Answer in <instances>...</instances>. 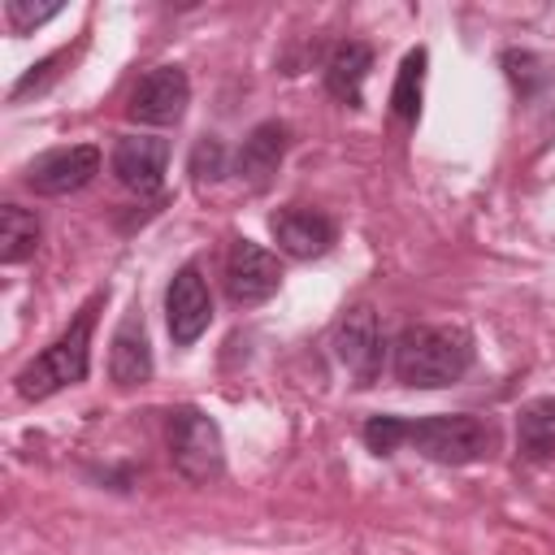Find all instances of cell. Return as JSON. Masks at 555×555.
<instances>
[{"instance_id": "cell-1", "label": "cell", "mask_w": 555, "mask_h": 555, "mask_svg": "<svg viewBox=\"0 0 555 555\" xmlns=\"http://www.w3.org/2000/svg\"><path fill=\"white\" fill-rule=\"evenodd\" d=\"M364 442L377 455H390L399 447H416L425 460L438 464H481L499 451V429L486 416L473 412H438V416H369L364 421Z\"/></svg>"}, {"instance_id": "cell-2", "label": "cell", "mask_w": 555, "mask_h": 555, "mask_svg": "<svg viewBox=\"0 0 555 555\" xmlns=\"http://www.w3.org/2000/svg\"><path fill=\"white\" fill-rule=\"evenodd\" d=\"M473 334L460 325H408L395 338V377L412 390H442L473 369Z\"/></svg>"}, {"instance_id": "cell-3", "label": "cell", "mask_w": 555, "mask_h": 555, "mask_svg": "<svg viewBox=\"0 0 555 555\" xmlns=\"http://www.w3.org/2000/svg\"><path fill=\"white\" fill-rule=\"evenodd\" d=\"M104 308V291H95L78 312H74V321L30 360V364H22L17 369V377H13V386H17V395L22 399H48V395H56V390H65V386H78V382H87V373H91V330H95V312Z\"/></svg>"}, {"instance_id": "cell-4", "label": "cell", "mask_w": 555, "mask_h": 555, "mask_svg": "<svg viewBox=\"0 0 555 555\" xmlns=\"http://www.w3.org/2000/svg\"><path fill=\"white\" fill-rule=\"evenodd\" d=\"M165 442H169V464L191 486H208V481L221 477V468H225V442H221L217 421L204 408H195V403L173 408L169 412Z\"/></svg>"}, {"instance_id": "cell-5", "label": "cell", "mask_w": 555, "mask_h": 555, "mask_svg": "<svg viewBox=\"0 0 555 555\" xmlns=\"http://www.w3.org/2000/svg\"><path fill=\"white\" fill-rule=\"evenodd\" d=\"M334 360L356 377V386H373L382 377V360H386V338H382V321L369 304H356L343 312V321L334 325Z\"/></svg>"}, {"instance_id": "cell-6", "label": "cell", "mask_w": 555, "mask_h": 555, "mask_svg": "<svg viewBox=\"0 0 555 555\" xmlns=\"http://www.w3.org/2000/svg\"><path fill=\"white\" fill-rule=\"evenodd\" d=\"M191 104V78L182 65H156L147 69L134 91H130V104L126 113L143 126H173Z\"/></svg>"}, {"instance_id": "cell-7", "label": "cell", "mask_w": 555, "mask_h": 555, "mask_svg": "<svg viewBox=\"0 0 555 555\" xmlns=\"http://www.w3.org/2000/svg\"><path fill=\"white\" fill-rule=\"evenodd\" d=\"M95 173H100V147L95 143H69V147H52V152L35 156L26 169V186L35 195L56 199V195L82 191Z\"/></svg>"}, {"instance_id": "cell-8", "label": "cell", "mask_w": 555, "mask_h": 555, "mask_svg": "<svg viewBox=\"0 0 555 555\" xmlns=\"http://www.w3.org/2000/svg\"><path fill=\"white\" fill-rule=\"evenodd\" d=\"M165 321H169L173 347L199 343V334L212 325V295H208V282L195 260L173 273V282L165 291Z\"/></svg>"}, {"instance_id": "cell-9", "label": "cell", "mask_w": 555, "mask_h": 555, "mask_svg": "<svg viewBox=\"0 0 555 555\" xmlns=\"http://www.w3.org/2000/svg\"><path fill=\"white\" fill-rule=\"evenodd\" d=\"M282 286V264L269 247L251 243V238H234L230 256H225V295L243 308L264 304L273 291Z\"/></svg>"}, {"instance_id": "cell-10", "label": "cell", "mask_w": 555, "mask_h": 555, "mask_svg": "<svg viewBox=\"0 0 555 555\" xmlns=\"http://www.w3.org/2000/svg\"><path fill=\"white\" fill-rule=\"evenodd\" d=\"M113 178L134 195H156L169 169V139L160 134H121L113 143Z\"/></svg>"}, {"instance_id": "cell-11", "label": "cell", "mask_w": 555, "mask_h": 555, "mask_svg": "<svg viewBox=\"0 0 555 555\" xmlns=\"http://www.w3.org/2000/svg\"><path fill=\"white\" fill-rule=\"evenodd\" d=\"M269 234L278 243V251L295 256V260H312V256H325L338 238V225L334 217H325L321 208H304V204H286L269 217Z\"/></svg>"}, {"instance_id": "cell-12", "label": "cell", "mask_w": 555, "mask_h": 555, "mask_svg": "<svg viewBox=\"0 0 555 555\" xmlns=\"http://www.w3.org/2000/svg\"><path fill=\"white\" fill-rule=\"evenodd\" d=\"M286 147H291V126H286V121H260V126H251V134H247L243 147L234 152V173H238L251 191H264V186L273 182V173H278Z\"/></svg>"}, {"instance_id": "cell-13", "label": "cell", "mask_w": 555, "mask_h": 555, "mask_svg": "<svg viewBox=\"0 0 555 555\" xmlns=\"http://www.w3.org/2000/svg\"><path fill=\"white\" fill-rule=\"evenodd\" d=\"M108 377L117 386H143L152 377V343H147V330H143V317L139 308L126 312V321L117 325L113 343H108Z\"/></svg>"}, {"instance_id": "cell-14", "label": "cell", "mask_w": 555, "mask_h": 555, "mask_svg": "<svg viewBox=\"0 0 555 555\" xmlns=\"http://www.w3.org/2000/svg\"><path fill=\"white\" fill-rule=\"evenodd\" d=\"M369 69H373V48H369L364 39H343V43H334V52L325 56V91H330L338 104L360 108Z\"/></svg>"}, {"instance_id": "cell-15", "label": "cell", "mask_w": 555, "mask_h": 555, "mask_svg": "<svg viewBox=\"0 0 555 555\" xmlns=\"http://www.w3.org/2000/svg\"><path fill=\"white\" fill-rule=\"evenodd\" d=\"M516 451L529 464L555 460V399H529L516 416Z\"/></svg>"}, {"instance_id": "cell-16", "label": "cell", "mask_w": 555, "mask_h": 555, "mask_svg": "<svg viewBox=\"0 0 555 555\" xmlns=\"http://www.w3.org/2000/svg\"><path fill=\"white\" fill-rule=\"evenodd\" d=\"M39 217L22 204H0V260L4 264H22L35 256L39 247Z\"/></svg>"}, {"instance_id": "cell-17", "label": "cell", "mask_w": 555, "mask_h": 555, "mask_svg": "<svg viewBox=\"0 0 555 555\" xmlns=\"http://www.w3.org/2000/svg\"><path fill=\"white\" fill-rule=\"evenodd\" d=\"M425 48H412L403 61H399V74H395V87H390V113L399 121H416L421 113V95H425Z\"/></svg>"}, {"instance_id": "cell-18", "label": "cell", "mask_w": 555, "mask_h": 555, "mask_svg": "<svg viewBox=\"0 0 555 555\" xmlns=\"http://www.w3.org/2000/svg\"><path fill=\"white\" fill-rule=\"evenodd\" d=\"M191 182L195 186H212L217 178H225V143L221 139H199L195 147H191Z\"/></svg>"}, {"instance_id": "cell-19", "label": "cell", "mask_w": 555, "mask_h": 555, "mask_svg": "<svg viewBox=\"0 0 555 555\" xmlns=\"http://www.w3.org/2000/svg\"><path fill=\"white\" fill-rule=\"evenodd\" d=\"M61 4H26V0H4V22L13 35H30L35 26H43L48 17H56Z\"/></svg>"}, {"instance_id": "cell-20", "label": "cell", "mask_w": 555, "mask_h": 555, "mask_svg": "<svg viewBox=\"0 0 555 555\" xmlns=\"http://www.w3.org/2000/svg\"><path fill=\"white\" fill-rule=\"evenodd\" d=\"M61 61H65V52H56V56H48V61L30 65V69H26V74L13 82V91H9V95H13V100H22V95H30V91L39 95V91H43V87L56 78V65H61Z\"/></svg>"}]
</instances>
